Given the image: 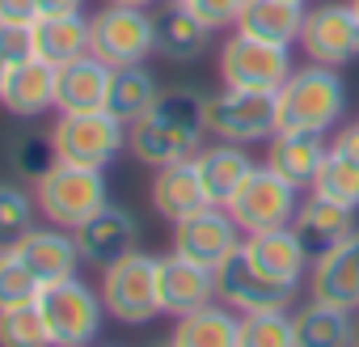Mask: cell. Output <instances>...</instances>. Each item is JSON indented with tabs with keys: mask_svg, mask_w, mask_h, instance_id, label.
Segmentation results:
<instances>
[{
	"mask_svg": "<svg viewBox=\"0 0 359 347\" xmlns=\"http://www.w3.org/2000/svg\"><path fill=\"white\" fill-rule=\"evenodd\" d=\"M237 334H241V313L229 309L224 301H212L187 317H177L169 343L173 347H237Z\"/></svg>",
	"mask_w": 359,
	"mask_h": 347,
	"instance_id": "28",
	"label": "cell"
},
{
	"mask_svg": "<svg viewBox=\"0 0 359 347\" xmlns=\"http://www.w3.org/2000/svg\"><path fill=\"white\" fill-rule=\"evenodd\" d=\"M309 191L321 195V199H334V204H342L351 212H359V165L342 148L330 144V152H325V161H321V169H317V178H313Z\"/></svg>",
	"mask_w": 359,
	"mask_h": 347,
	"instance_id": "31",
	"label": "cell"
},
{
	"mask_svg": "<svg viewBox=\"0 0 359 347\" xmlns=\"http://www.w3.org/2000/svg\"><path fill=\"white\" fill-rule=\"evenodd\" d=\"M89 13H68V18H39L34 22V55L47 60L51 68L72 64L89 55Z\"/></svg>",
	"mask_w": 359,
	"mask_h": 347,
	"instance_id": "29",
	"label": "cell"
},
{
	"mask_svg": "<svg viewBox=\"0 0 359 347\" xmlns=\"http://www.w3.org/2000/svg\"><path fill=\"white\" fill-rule=\"evenodd\" d=\"M0 106L22 123L51 114L55 110V68L39 55H30L22 64H9L5 89H0Z\"/></svg>",
	"mask_w": 359,
	"mask_h": 347,
	"instance_id": "18",
	"label": "cell"
},
{
	"mask_svg": "<svg viewBox=\"0 0 359 347\" xmlns=\"http://www.w3.org/2000/svg\"><path fill=\"white\" fill-rule=\"evenodd\" d=\"M156 296H161L165 317H187V313L220 301L216 271L203 267V263H191L182 254H165L156 263Z\"/></svg>",
	"mask_w": 359,
	"mask_h": 347,
	"instance_id": "14",
	"label": "cell"
},
{
	"mask_svg": "<svg viewBox=\"0 0 359 347\" xmlns=\"http://www.w3.org/2000/svg\"><path fill=\"white\" fill-rule=\"evenodd\" d=\"M0 347H55L34 301L0 309Z\"/></svg>",
	"mask_w": 359,
	"mask_h": 347,
	"instance_id": "33",
	"label": "cell"
},
{
	"mask_svg": "<svg viewBox=\"0 0 359 347\" xmlns=\"http://www.w3.org/2000/svg\"><path fill=\"white\" fill-rule=\"evenodd\" d=\"M51 148H55V161L106 169L127 148V123H118L106 106H97V110H68L51 127Z\"/></svg>",
	"mask_w": 359,
	"mask_h": 347,
	"instance_id": "5",
	"label": "cell"
},
{
	"mask_svg": "<svg viewBox=\"0 0 359 347\" xmlns=\"http://www.w3.org/2000/svg\"><path fill=\"white\" fill-rule=\"evenodd\" d=\"M39 275L13 254V250H0V309H9V305H26L39 296Z\"/></svg>",
	"mask_w": 359,
	"mask_h": 347,
	"instance_id": "35",
	"label": "cell"
},
{
	"mask_svg": "<svg viewBox=\"0 0 359 347\" xmlns=\"http://www.w3.org/2000/svg\"><path fill=\"white\" fill-rule=\"evenodd\" d=\"M161 98V85L156 77L144 68V64H127V68H114L110 72V89H106V110L118 119V123H135L144 119Z\"/></svg>",
	"mask_w": 359,
	"mask_h": 347,
	"instance_id": "30",
	"label": "cell"
},
{
	"mask_svg": "<svg viewBox=\"0 0 359 347\" xmlns=\"http://www.w3.org/2000/svg\"><path fill=\"white\" fill-rule=\"evenodd\" d=\"M34 55V26H22V22H0V60L9 64H22Z\"/></svg>",
	"mask_w": 359,
	"mask_h": 347,
	"instance_id": "37",
	"label": "cell"
},
{
	"mask_svg": "<svg viewBox=\"0 0 359 347\" xmlns=\"http://www.w3.org/2000/svg\"><path fill=\"white\" fill-rule=\"evenodd\" d=\"M216 288H220V301L237 313H258V309H292L296 305V292L292 284H279L271 275H262L245 250H237L220 271H216Z\"/></svg>",
	"mask_w": 359,
	"mask_h": 347,
	"instance_id": "13",
	"label": "cell"
},
{
	"mask_svg": "<svg viewBox=\"0 0 359 347\" xmlns=\"http://www.w3.org/2000/svg\"><path fill=\"white\" fill-rule=\"evenodd\" d=\"M110 5H135V9H152L156 0H110Z\"/></svg>",
	"mask_w": 359,
	"mask_h": 347,
	"instance_id": "41",
	"label": "cell"
},
{
	"mask_svg": "<svg viewBox=\"0 0 359 347\" xmlns=\"http://www.w3.org/2000/svg\"><path fill=\"white\" fill-rule=\"evenodd\" d=\"M292 47L254 39L233 30L220 47V81L233 89H258V93H275L287 77H292Z\"/></svg>",
	"mask_w": 359,
	"mask_h": 347,
	"instance_id": "10",
	"label": "cell"
},
{
	"mask_svg": "<svg viewBox=\"0 0 359 347\" xmlns=\"http://www.w3.org/2000/svg\"><path fill=\"white\" fill-rule=\"evenodd\" d=\"M304 60L325 64V68H346L359 60V18L351 9V0H325L304 13L300 43Z\"/></svg>",
	"mask_w": 359,
	"mask_h": 347,
	"instance_id": "11",
	"label": "cell"
},
{
	"mask_svg": "<svg viewBox=\"0 0 359 347\" xmlns=\"http://www.w3.org/2000/svg\"><path fill=\"white\" fill-rule=\"evenodd\" d=\"M296 322V347H355L359 343V313L338 309L325 301H313L292 309Z\"/></svg>",
	"mask_w": 359,
	"mask_h": 347,
	"instance_id": "26",
	"label": "cell"
},
{
	"mask_svg": "<svg viewBox=\"0 0 359 347\" xmlns=\"http://www.w3.org/2000/svg\"><path fill=\"white\" fill-rule=\"evenodd\" d=\"M237 347H296V322H292V309H258V313H241Z\"/></svg>",
	"mask_w": 359,
	"mask_h": 347,
	"instance_id": "32",
	"label": "cell"
},
{
	"mask_svg": "<svg viewBox=\"0 0 359 347\" xmlns=\"http://www.w3.org/2000/svg\"><path fill=\"white\" fill-rule=\"evenodd\" d=\"M156 263L144 250H127L123 258H114L110 267H102V305L106 317L123 322V326H144L161 313V296H156Z\"/></svg>",
	"mask_w": 359,
	"mask_h": 347,
	"instance_id": "6",
	"label": "cell"
},
{
	"mask_svg": "<svg viewBox=\"0 0 359 347\" xmlns=\"http://www.w3.org/2000/svg\"><path fill=\"white\" fill-rule=\"evenodd\" d=\"M89 47L110 68L144 64L156 55V18L135 5H106L89 13Z\"/></svg>",
	"mask_w": 359,
	"mask_h": 347,
	"instance_id": "7",
	"label": "cell"
},
{
	"mask_svg": "<svg viewBox=\"0 0 359 347\" xmlns=\"http://www.w3.org/2000/svg\"><path fill=\"white\" fill-rule=\"evenodd\" d=\"M173 5L191 9V13H195L199 22H208L212 30H233L245 0H173Z\"/></svg>",
	"mask_w": 359,
	"mask_h": 347,
	"instance_id": "36",
	"label": "cell"
},
{
	"mask_svg": "<svg viewBox=\"0 0 359 347\" xmlns=\"http://www.w3.org/2000/svg\"><path fill=\"white\" fill-rule=\"evenodd\" d=\"M85 13V0H39V18H68Z\"/></svg>",
	"mask_w": 359,
	"mask_h": 347,
	"instance_id": "40",
	"label": "cell"
},
{
	"mask_svg": "<svg viewBox=\"0 0 359 347\" xmlns=\"http://www.w3.org/2000/svg\"><path fill=\"white\" fill-rule=\"evenodd\" d=\"M309 296L359 313V229H351L338 246H330L325 254L313 258Z\"/></svg>",
	"mask_w": 359,
	"mask_h": 347,
	"instance_id": "15",
	"label": "cell"
},
{
	"mask_svg": "<svg viewBox=\"0 0 359 347\" xmlns=\"http://www.w3.org/2000/svg\"><path fill=\"white\" fill-rule=\"evenodd\" d=\"M212 34L216 30L208 22H199L191 9L173 5V0L156 13V55L169 60V64H191V60H199L208 51Z\"/></svg>",
	"mask_w": 359,
	"mask_h": 347,
	"instance_id": "27",
	"label": "cell"
},
{
	"mask_svg": "<svg viewBox=\"0 0 359 347\" xmlns=\"http://www.w3.org/2000/svg\"><path fill=\"white\" fill-rule=\"evenodd\" d=\"M34 204H39V216H43L47 225L81 229L89 216H97V212L110 204L106 169L55 161L47 174H39V178H34Z\"/></svg>",
	"mask_w": 359,
	"mask_h": 347,
	"instance_id": "3",
	"label": "cell"
},
{
	"mask_svg": "<svg viewBox=\"0 0 359 347\" xmlns=\"http://www.w3.org/2000/svg\"><path fill=\"white\" fill-rule=\"evenodd\" d=\"M161 347H173V343H169V339H165V343H161Z\"/></svg>",
	"mask_w": 359,
	"mask_h": 347,
	"instance_id": "44",
	"label": "cell"
},
{
	"mask_svg": "<svg viewBox=\"0 0 359 347\" xmlns=\"http://www.w3.org/2000/svg\"><path fill=\"white\" fill-rule=\"evenodd\" d=\"M241 250H245V258H250L262 275H271V280H279V284L300 288V284L309 280L313 258H309V250L300 246V237H296L292 225L266 229V233H245Z\"/></svg>",
	"mask_w": 359,
	"mask_h": 347,
	"instance_id": "17",
	"label": "cell"
},
{
	"mask_svg": "<svg viewBox=\"0 0 359 347\" xmlns=\"http://www.w3.org/2000/svg\"><path fill=\"white\" fill-rule=\"evenodd\" d=\"M351 9H355V18H359V0H351Z\"/></svg>",
	"mask_w": 359,
	"mask_h": 347,
	"instance_id": "43",
	"label": "cell"
},
{
	"mask_svg": "<svg viewBox=\"0 0 359 347\" xmlns=\"http://www.w3.org/2000/svg\"><path fill=\"white\" fill-rule=\"evenodd\" d=\"M13 254L39 275V284L68 280V275H76V267H81L76 237H72V229H60V225H34V229L13 246Z\"/></svg>",
	"mask_w": 359,
	"mask_h": 347,
	"instance_id": "19",
	"label": "cell"
},
{
	"mask_svg": "<svg viewBox=\"0 0 359 347\" xmlns=\"http://www.w3.org/2000/svg\"><path fill=\"white\" fill-rule=\"evenodd\" d=\"M304 5H309V0H304Z\"/></svg>",
	"mask_w": 359,
	"mask_h": 347,
	"instance_id": "45",
	"label": "cell"
},
{
	"mask_svg": "<svg viewBox=\"0 0 359 347\" xmlns=\"http://www.w3.org/2000/svg\"><path fill=\"white\" fill-rule=\"evenodd\" d=\"M241 242H245L241 225H237V221L229 216V208H220V204H208V208H199L195 216H187V221L173 225V254H182V258H191V263H203V267H212V271H220V267L241 250Z\"/></svg>",
	"mask_w": 359,
	"mask_h": 347,
	"instance_id": "12",
	"label": "cell"
},
{
	"mask_svg": "<svg viewBox=\"0 0 359 347\" xmlns=\"http://www.w3.org/2000/svg\"><path fill=\"white\" fill-rule=\"evenodd\" d=\"M39 221L34 195H26L13 183H0V250H13Z\"/></svg>",
	"mask_w": 359,
	"mask_h": 347,
	"instance_id": "34",
	"label": "cell"
},
{
	"mask_svg": "<svg viewBox=\"0 0 359 347\" xmlns=\"http://www.w3.org/2000/svg\"><path fill=\"white\" fill-rule=\"evenodd\" d=\"M203 136H208V98L191 85H177L161 89L156 106L127 127V148L148 169H161L173 161H191L203 148Z\"/></svg>",
	"mask_w": 359,
	"mask_h": 347,
	"instance_id": "1",
	"label": "cell"
},
{
	"mask_svg": "<svg viewBox=\"0 0 359 347\" xmlns=\"http://www.w3.org/2000/svg\"><path fill=\"white\" fill-rule=\"evenodd\" d=\"M148 199L156 208V216H165L169 225L195 216L199 208H208V191H203V178L195 169V157L191 161H173V165H161L152 169V187H148Z\"/></svg>",
	"mask_w": 359,
	"mask_h": 347,
	"instance_id": "20",
	"label": "cell"
},
{
	"mask_svg": "<svg viewBox=\"0 0 359 347\" xmlns=\"http://www.w3.org/2000/svg\"><path fill=\"white\" fill-rule=\"evenodd\" d=\"M34 305H39V313H43L55 347H89L97 339V330H102V317H106L102 292L89 288L81 275L43 284L39 296H34Z\"/></svg>",
	"mask_w": 359,
	"mask_h": 347,
	"instance_id": "4",
	"label": "cell"
},
{
	"mask_svg": "<svg viewBox=\"0 0 359 347\" xmlns=\"http://www.w3.org/2000/svg\"><path fill=\"white\" fill-rule=\"evenodd\" d=\"M351 93L342 81V68L325 64H300L292 77L275 89V110H279V131H313V136H334L346 119Z\"/></svg>",
	"mask_w": 359,
	"mask_h": 347,
	"instance_id": "2",
	"label": "cell"
},
{
	"mask_svg": "<svg viewBox=\"0 0 359 347\" xmlns=\"http://www.w3.org/2000/svg\"><path fill=\"white\" fill-rule=\"evenodd\" d=\"M110 64L97 60L93 51L72 60V64H60L55 68V114H68V110H97L106 106V89H110Z\"/></svg>",
	"mask_w": 359,
	"mask_h": 347,
	"instance_id": "22",
	"label": "cell"
},
{
	"mask_svg": "<svg viewBox=\"0 0 359 347\" xmlns=\"http://www.w3.org/2000/svg\"><path fill=\"white\" fill-rule=\"evenodd\" d=\"M76 237V250H81V263L89 267H110L114 258H123L127 250H135L140 242V225L127 208H114L106 204L97 216H89L81 229H72Z\"/></svg>",
	"mask_w": 359,
	"mask_h": 347,
	"instance_id": "16",
	"label": "cell"
},
{
	"mask_svg": "<svg viewBox=\"0 0 359 347\" xmlns=\"http://www.w3.org/2000/svg\"><path fill=\"white\" fill-rule=\"evenodd\" d=\"M292 229H296L300 246L309 250V258H317V254H325L330 246H338L355 229V212L309 191V199H300V208L292 216Z\"/></svg>",
	"mask_w": 359,
	"mask_h": 347,
	"instance_id": "25",
	"label": "cell"
},
{
	"mask_svg": "<svg viewBox=\"0 0 359 347\" xmlns=\"http://www.w3.org/2000/svg\"><path fill=\"white\" fill-rule=\"evenodd\" d=\"M304 13H309L304 0H245L233 30L279 43V47H296L304 30Z\"/></svg>",
	"mask_w": 359,
	"mask_h": 347,
	"instance_id": "23",
	"label": "cell"
},
{
	"mask_svg": "<svg viewBox=\"0 0 359 347\" xmlns=\"http://www.w3.org/2000/svg\"><path fill=\"white\" fill-rule=\"evenodd\" d=\"M5 77H9V60H0V89H5Z\"/></svg>",
	"mask_w": 359,
	"mask_h": 347,
	"instance_id": "42",
	"label": "cell"
},
{
	"mask_svg": "<svg viewBox=\"0 0 359 347\" xmlns=\"http://www.w3.org/2000/svg\"><path fill=\"white\" fill-rule=\"evenodd\" d=\"M325 152H330V136H313V131H275L266 140V165L300 191L313 187Z\"/></svg>",
	"mask_w": 359,
	"mask_h": 347,
	"instance_id": "21",
	"label": "cell"
},
{
	"mask_svg": "<svg viewBox=\"0 0 359 347\" xmlns=\"http://www.w3.org/2000/svg\"><path fill=\"white\" fill-rule=\"evenodd\" d=\"M330 144H334V148H342V152L359 165V123H342V127L330 136Z\"/></svg>",
	"mask_w": 359,
	"mask_h": 347,
	"instance_id": "39",
	"label": "cell"
},
{
	"mask_svg": "<svg viewBox=\"0 0 359 347\" xmlns=\"http://www.w3.org/2000/svg\"><path fill=\"white\" fill-rule=\"evenodd\" d=\"M254 165H258V161L250 157L245 144H224V140H216L212 148H199V152H195V169H199V178H203V191H208V199L220 204V208H229V199H233L237 187L250 178Z\"/></svg>",
	"mask_w": 359,
	"mask_h": 347,
	"instance_id": "24",
	"label": "cell"
},
{
	"mask_svg": "<svg viewBox=\"0 0 359 347\" xmlns=\"http://www.w3.org/2000/svg\"><path fill=\"white\" fill-rule=\"evenodd\" d=\"M300 187H292L283 174H275L266 161L250 169V178L237 187V195L229 199V216L241 225V233H266V229H283L292 225L296 208H300Z\"/></svg>",
	"mask_w": 359,
	"mask_h": 347,
	"instance_id": "9",
	"label": "cell"
},
{
	"mask_svg": "<svg viewBox=\"0 0 359 347\" xmlns=\"http://www.w3.org/2000/svg\"><path fill=\"white\" fill-rule=\"evenodd\" d=\"M279 131V110L275 93L258 89H233L224 85L220 93L208 98V136L224 144H266Z\"/></svg>",
	"mask_w": 359,
	"mask_h": 347,
	"instance_id": "8",
	"label": "cell"
},
{
	"mask_svg": "<svg viewBox=\"0 0 359 347\" xmlns=\"http://www.w3.org/2000/svg\"><path fill=\"white\" fill-rule=\"evenodd\" d=\"M0 22L34 26L39 22V0H0Z\"/></svg>",
	"mask_w": 359,
	"mask_h": 347,
	"instance_id": "38",
	"label": "cell"
}]
</instances>
